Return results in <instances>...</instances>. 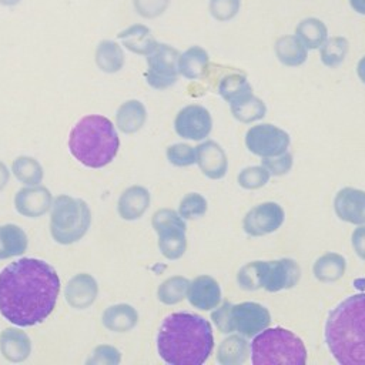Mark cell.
<instances>
[{"label":"cell","instance_id":"603a6c76","mask_svg":"<svg viewBox=\"0 0 365 365\" xmlns=\"http://www.w3.org/2000/svg\"><path fill=\"white\" fill-rule=\"evenodd\" d=\"M230 104L231 114L234 118H237L241 123H254L261 118H264L267 113V107L261 98L252 94V91H248L238 98L232 100Z\"/></svg>","mask_w":365,"mask_h":365},{"label":"cell","instance_id":"60d3db41","mask_svg":"<svg viewBox=\"0 0 365 365\" xmlns=\"http://www.w3.org/2000/svg\"><path fill=\"white\" fill-rule=\"evenodd\" d=\"M262 165L268 170L269 175H284L292 167V157L287 151L274 157H264Z\"/></svg>","mask_w":365,"mask_h":365},{"label":"cell","instance_id":"ab89813d","mask_svg":"<svg viewBox=\"0 0 365 365\" xmlns=\"http://www.w3.org/2000/svg\"><path fill=\"white\" fill-rule=\"evenodd\" d=\"M237 281L242 289L247 291H255L261 288L259 282V262L251 261L247 265H244L237 275Z\"/></svg>","mask_w":365,"mask_h":365},{"label":"cell","instance_id":"f6af8a7d","mask_svg":"<svg viewBox=\"0 0 365 365\" xmlns=\"http://www.w3.org/2000/svg\"><path fill=\"white\" fill-rule=\"evenodd\" d=\"M352 247L359 258L365 261V224L358 225L352 232Z\"/></svg>","mask_w":365,"mask_h":365},{"label":"cell","instance_id":"8d00e7d4","mask_svg":"<svg viewBox=\"0 0 365 365\" xmlns=\"http://www.w3.org/2000/svg\"><path fill=\"white\" fill-rule=\"evenodd\" d=\"M241 7V0H210L208 11L210 16L221 23L232 20Z\"/></svg>","mask_w":365,"mask_h":365},{"label":"cell","instance_id":"7a4b0ae2","mask_svg":"<svg viewBox=\"0 0 365 365\" xmlns=\"http://www.w3.org/2000/svg\"><path fill=\"white\" fill-rule=\"evenodd\" d=\"M212 348L211 324L197 314L174 312L164 318L158 329V355L170 365H201Z\"/></svg>","mask_w":365,"mask_h":365},{"label":"cell","instance_id":"83f0119b","mask_svg":"<svg viewBox=\"0 0 365 365\" xmlns=\"http://www.w3.org/2000/svg\"><path fill=\"white\" fill-rule=\"evenodd\" d=\"M27 250V235L16 224L0 227V259L21 255Z\"/></svg>","mask_w":365,"mask_h":365},{"label":"cell","instance_id":"f546056e","mask_svg":"<svg viewBox=\"0 0 365 365\" xmlns=\"http://www.w3.org/2000/svg\"><path fill=\"white\" fill-rule=\"evenodd\" d=\"M96 63L104 73H117L124 66L121 46L113 40H103L96 50Z\"/></svg>","mask_w":365,"mask_h":365},{"label":"cell","instance_id":"8fae6325","mask_svg":"<svg viewBox=\"0 0 365 365\" xmlns=\"http://www.w3.org/2000/svg\"><path fill=\"white\" fill-rule=\"evenodd\" d=\"M299 267L294 259L281 258L275 261H259L261 288L277 292L297 285L299 281Z\"/></svg>","mask_w":365,"mask_h":365},{"label":"cell","instance_id":"bcb514c9","mask_svg":"<svg viewBox=\"0 0 365 365\" xmlns=\"http://www.w3.org/2000/svg\"><path fill=\"white\" fill-rule=\"evenodd\" d=\"M352 10L361 16H365V0H348Z\"/></svg>","mask_w":365,"mask_h":365},{"label":"cell","instance_id":"3957f363","mask_svg":"<svg viewBox=\"0 0 365 365\" xmlns=\"http://www.w3.org/2000/svg\"><path fill=\"white\" fill-rule=\"evenodd\" d=\"M324 336L336 362L365 365V294H354L331 309Z\"/></svg>","mask_w":365,"mask_h":365},{"label":"cell","instance_id":"836d02e7","mask_svg":"<svg viewBox=\"0 0 365 365\" xmlns=\"http://www.w3.org/2000/svg\"><path fill=\"white\" fill-rule=\"evenodd\" d=\"M188 284L190 281L181 275L170 277L168 279L161 282V285L158 287V291H157L158 299L165 305H174L182 301L187 295Z\"/></svg>","mask_w":365,"mask_h":365},{"label":"cell","instance_id":"74e56055","mask_svg":"<svg viewBox=\"0 0 365 365\" xmlns=\"http://www.w3.org/2000/svg\"><path fill=\"white\" fill-rule=\"evenodd\" d=\"M207 211V200L197 192L187 194L178 207V212L185 220H194L204 215Z\"/></svg>","mask_w":365,"mask_h":365},{"label":"cell","instance_id":"4fadbf2b","mask_svg":"<svg viewBox=\"0 0 365 365\" xmlns=\"http://www.w3.org/2000/svg\"><path fill=\"white\" fill-rule=\"evenodd\" d=\"M285 214L281 205L268 201L251 208L244 220L242 228L251 237H261L277 231L284 222Z\"/></svg>","mask_w":365,"mask_h":365},{"label":"cell","instance_id":"5b68a950","mask_svg":"<svg viewBox=\"0 0 365 365\" xmlns=\"http://www.w3.org/2000/svg\"><path fill=\"white\" fill-rule=\"evenodd\" d=\"M251 359L254 365L262 364H294L307 362V348L294 332L275 327L265 328L252 336Z\"/></svg>","mask_w":365,"mask_h":365},{"label":"cell","instance_id":"b9f144b4","mask_svg":"<svg viewBox=\"0 0 365 365\" xmlns=\"http://www.w3.org/2000/svg\"><path fill=\"white\" fill-rule=\"evenodd\" d=\"M170 4V0H134L137 13L145 19H154L161 16Z\"/></svg>","mask_w":365,"mask_h":365},{"label":"cell","instance_id":"7402d4cb","mask_svg":"<svg viewBox=\"0 0 365 365\" xmlns=\"http://www.w3.org/2000/svg\"><path fill=\"white\" fill-rule=\"evenodd\" d=\"M208 64V53L200 46H192L180 54L178 74L188 80H198L205 74Z\"/></svg>","mask_w":365,"mask_h":365},{"label":"cell","instance_id":"d590c367","mask_svg":"<svg viewBox=\"0 0 365 365\" xmlns=\"http://www.w3.org/2000/svg\"><path fill=\"white\" fill-rule=\"evenodd\" d=\"M269 180V173L264 165H252L240 171L238 184L245 190H257L264 187Z\"/></svg>","mask_w":365,"mask_h":365},{"label":"cell","instance_id":"ee69618b","mask_svg":"<svg viewBox=\"0 0 365 365\" xmlns=\"http://www.w3.org/2000/svg\"><path fill=\"white\" fill-rule=\"evenodd\" d=\"M230 308H231V302L225 301L222 302L221 307H218L217 309H214L211 312V319L214 322V325L224 334H230L231 332V327H230Z\"/></svg>","mask_w":365,"mask_h":365},{"label":"cell","instance_id":"c3c4849f","mask_svg":"<svg viewBox=\"0 0 365 365\" xmlns=\"http://www.w3.org/2000/svg\"><path fill=\"white\" fill-rule=\"evenodd\" d=\"M356 76L359 77V80L365 84V56L359 58L358 64H356Z\"/></svg>","mask_w":365,"mask_h":365},{"label":"cell","instance_id":"e0dca14e","mask_svg":"<svg viewBox=\"0 0 365 365\" xmlns=\"http://www.w3.org/2000/svg\"><path fill=\"white\" fill-rule=\"evenodd\" d=\"M195 163L211 180L222 178L228 168L227 155L215 141H204L195 147Z\"/></svg>","mask_w":365,"mask_h":365},{"label":"cell","instance_id":"d4e9b609","mask_svg":"<svg viewBox=\"0 0 365 365\" xmlns=\"http://www.w3.org/2000/svg\"><path fill=\"white\" fill-rule=\"evenodd\" d=\"M103 325L114 332H127L133 329L138 321L137 311L128 304H117L108 307L101 317Z\"/></svg>","mask_w":365,"mask_h":365},{"label":"cell","instance_id":"52a82bcc","mask_svg":"<svg viewBox=\"0 0 365 365\" xmlns=\"http://www.w3.org/2000/svg\"><path fill=\"white\" fill-rule=\"evenodd\" d=\"M151 224L158 234V248L161 254L168 259L182 257L187 250V225L182 217L174 210L161 208L153 215Z\"/></svg>","mask_w":365,"mask_h":365},{"label":"cell","instance_id":"d6a6232c","mask_svg":"<svg viewBox=\"0 0 365 365\" xmlns=\"http://www.w3.org/2000/svg\"><path fill=\"white\" fill-rule=\"evenodd\" d=\"M11 171L20 182H24L29 185H37L43 180V167L33 157H27V155L17 157L13 161Z\"/></svg>","mask_w":365,"mask_h":365},{"label":"cell","instance_id":"cb8c5ba5","mask_svg":"<svg viewBox=\"0 0 365 365\" xmlns=\"http://www.w3.org/2000/svg\"><path fill=\"white\" fill-rule=\"evenodd\" d=\"M145 118L147 111L144 104L138 100H128L118 107L115 114V124L123 133L133 134L144 125Z\"/></svg>","mask_w":365,"mask_h":365},{"label":"cell","instance_id":"ffe728a7","mask_svg":"<svg viewBox=\"0 0 365 365\" xmlns=\"http://www.w3.org/2000/svg\"><path fill=\"white\" fill-rule=\"evenodd\" d=\"M0 349L6 359L21 362L27 359L31 352V341L26 332L16 328H7L0 334Z\"/></svg>","mask_w":365,"mask_h":365},{"label":"cell","instance_id":"1f68e13d","mask_svg":"<svg viewBox=\"0 0 365 365\" xmlns=\"http://www.w3.org/2000/svg\"><path fill=\"white\" fill-rule=\"evenodd\" d=\"M348 50H349L348 40L342 36H334V37H328L322 43V46L319 47V57L324 66L336 67L345 60Z\"/></svg>","mask_w":365,"mask_h":365},{"label":"cell","instance_id":"4dcf8cb0","mask_svg":"<svg viewBox=\"0 0 365 365\" xmlns=\"http://www.w3.org/2000/svg\"><path fill=\"white\" fill-rule=\"evenodd\" d=\"M248 344L238 335L228 336L218 348L217 359L224 365H237L247 361Z\"/></svg>","mask_w":365,"mask_h":365},{"label":"cell","instance_id":"ba28073f","mask_svg":"<svg viewBox=\"0 0 365 365\" xmlns=\"http://www.w3.org/2000/svg\"><path fill=\"white\" fill-rule=\"evenodd\" d=\"M180 53L170 44L158 43L153 53L147 56L145 80L155 90H165L175 84L178 78Z\"/></svg>","mask_w":365,"mask_h":365},{"label":"cell","instance_id":"8992f818","mask_svg":"<svg viewBox=\"0 0 365 365\" xmlns=\"http://www.w3.org/2000/svg\"><path fill=\"white\" fill-rule=\"evenodd\" d=\"M91 222V212L86 201L68 195H58L51 204L50 232L60 244H73L84 237Z\"/></svg>","mask_w":365,"mask_h":365},{"label":"cell","instance_id":"5bb4252c","mask_svg":"<svg viewBox=\"0 0 365 365\" xmlns=\"http://www.w3.org/2000/svg\"><path fill=\"white\" fill-rule=\"evenodd\" d=\"M336 217L351 224H365V191L346 187L338 191L334 200Z\"/></svg>","mask_w":365,"mask_h":365},{"label":"cell","instance_id":"44dd1931","mask_svg":"<svg viewBox=\"0 0 365 365\" xmlns=\"http://www.w3.org/2000/svg\"><path fill=\"white\" fill-rule=\"evenodd\" d=\"M150 205V192L141 185L127 188L118 198V214L124 220L140 218Z\"/></svg>","mask_w":365,"mask_h":365},{"label":"cell","instance_id":"7dc6e473","mask_svg":"<svg viewBox=\"0 0 365 365\" xmlns=\"http://www.w3.org/2000/svg\"><path fill=\"white\" fill-rule=\"evenodd\" d=\"M9 177H10V173H9L7 167L4 165V163L0 161V191L6 187V184L9 181Z\"/></svg>","mask_w":365,"mask_h":365},{"label":"cell","instance_id":"9a60e30c","mask_svg":"<svg viewBox=\"0 0 365 365\" xmlns=\"http://www.w3.org/2000/svg\"><path fill=\"white\" fill-rule=\"evenodd\" d=\"M53 204L51 192L41 185L26 187L17 191L14 205L17 212L29 218H37L46 214Z\"/></svg>","mask_w":365,"mask_h":365},{"label":"cell","instance_id":"681fc988","mask_svg":"<svg viewBox=\"0 0 365 365\" xmlns=\"http://www.w3.org/2000/svg\"><path fill=\"white\" fill-rule=\"evenodd\" d=\"M20 3V0H0V4H4V6H14Z\"/></svg>","mask_w":365,"mask_h":365},{"label":"cell","instance_id":"277c9868","mask_svg":"<svg viewBox=\"0 0 365 365\" xmlns=\"http://www.w3.org/2000/svg\"><path fill=\"white\" fill-rule=\"evenodd\" d=\"M118 147L120 140L114 124L98 114L83 117L68 137V150L73 157L90 168L110 164L117 155Z\"/></svg>","mask_w":365,"mask_h":365},{"label":"cell","instance_id":"30bf717a","mask_svg":"<svg viewBox=\"0 0 365 365\" xmlns=\"http://www.w3.org/2000/svg\"><path fill=\"white\" fill-rule=\"evenodd\" d=\"M271 322L268 309L257 302H241L231 304L230 308V327L231 332L237 331L245 338H252Z\"/></svg>","mask_w":365,"mask_h":365},{"label":"cell","instance_id":"e575fe53","mask_svg":"<svg viewBox=\"0 0 365 365\" xmlns=\"http://www.w3.org/2000/svg\"><path fill=\"white\" fill-rule=\"evenodd\" d=\"M252 91L251 84L248 83L247 77L238 73H231L224 76L218 83V94L227 101L231 103L232 100L238 98L240 96Z\"/></svg>","mask_w":365,"mask_h":365},{"label":"cell","instance_id":"7c38bea8","mask_svg":"<svg viewBox=\"0 0 365 365\" xmlns=\"http://www.w3.org/2000/svg\"><path fill=\"white\" fill-rule=\"evenodd\" d=\"M175 133L187 140L200 141L208 137L212 128V118L210 111L198 104L182 107L174 120Z\"/></svg>","mask_w":365,"mask_h":365},{"label":"cell","instance_id":"f35d334b","mask_svg":"<svg viewBox=\"0 0 365 365\" xmlns=\"http://www.w3.org/2000/svg\"><path fill=\"white\" fill-rule=\"evenodd\" d=\"M167 158L175 167H187L195 163V148L188 144H173L167 148Z\"/></svg>","mask_w":365,"mask_h":365},{"label":"cell","instance_id":"9c48e42d","mask_svg":"<svg viewBox=\"0 0 365 365\" xmlns=\"http://www.w3.org/2000/svg\"><path fill=\"white\" fill-rule=\"evenodd\" d=\"M245 145L255 155L274 157L287 151L289 135L274 124H257L247 131Z\"/></svg>","mask_w":365,"mask_h":365},{"label":"cell","instance_id":"4316f807","mask_svg":"<svg viewBox=\"0 0 365 365\" xmlns=\"http://www.w3.org/2000/svg\"><path fill=\"white\" fill-rule=\"evenodd\" d=\"M277 58L288 67H298L304 64L308 58V50L302 46V43L294 36L287 34L279 37L274 46Z\"/></svg>","mask_w":365,"mask_h":365},{"label":"cell","instance_id":"484cf974","mask_svg":"<svg viewBox=\"0 0 365 365\" xmlns=\"http://www.w3.org/2000/svg\"><path fill=\"white\" fill-rule=\"evenodd\" d=\"M295 37L307 50H315L328 38V29L321 19L305 17L297 24Z\"/></svg>","mask_w":365,"mask_h":365},{"label":"cell","instance_id":"6da1fadb","mask_svg":"<svg viewBox=\"0 0 365 365\" xmlns=\"http://www.w3.org/2000/svg\"><path fill=\"white\" fill-rule=\"evenodd\" d=\"M60 292L56 269L43 259L21 258L0 271V314L17 327L43 322Z\"/></svg>","mask_w":365,"mask_h":365},{"label":"cell","instance_id":"d6986e66","mask_svg":"<svg viewBox=\"0 0 365 365\" xmlns=\"http://www.w3.org/2000/svg\"><path fill=\"white\" fill-rule=\"evenodd\" d=\"M117 37L127 50L140 56H148L158 46L151 30L144 24H133L120 31Z\"/></svg>","mask_w":365,"mask_h":365},{"label":"cell","instance_id":"f1b7e54d","mask_svg":"<svg viewBox=\"0 0 365 365\" xmlns=\"http://www.w3.org/2000/svg\"><path fill=\"white\" fill-rule=\"evenodd\" d=\"M346 268L345 258L336 252H327L321 255L314 264V275L321 282H335L339 279Z\"/></svg>","mask_w":365,"mask_h":365},{"label":"cell","instance_id":"7bdbcfd3","mask_svg":"<svg viewBox=\"0 0 365 365\" xmlns=\"http://www.w3.org/2000/svg\"><path fill=\"white\" fill-rule=\"evenodd\" d=\"M88 364H118L120 362V352L110 345H100L94 349L93 356L87 361Z\"/></svg>","mask_w":365,"mask_h":365},{"label":"cell","instance_id":"ac0fdd59","mask_svg":"<svg viewBox=\"0 0 365 365\" xmlns=\"http://www.w3.org/2000/svg\"><path fill=\"white\" fill-rule=\"evenodd\" d=\"M97 292L98 287L91 275L77 274L66 287V299L73 308L84 309L94 302Z\"/></svg>","mask_w":365,"mask_h":365},{"label":"cell","instance_id":"2e32d148","mask_svg":"<svg viewBox=\"0 0 365 365\" xmlns=\"http://www.w3.org/2000/svg\"><path fill=\"white\" fill-rule=\"evenodd\" d=\"M185 297L192 307L201 311H210L221 302V288L212 277L200 275L188 284Z\"/></svg>","mask_w":365,"mask_h":365}]
</instances>
